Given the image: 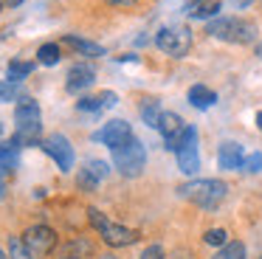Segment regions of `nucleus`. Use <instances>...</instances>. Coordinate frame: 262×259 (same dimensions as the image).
<instances>
[{
	"label": "nucleus",
	"instance_id": "f257e3e1",
	"mask_svg": "<svg viewBox=\"0 0 262 259\" xmlns=\"http://www.w3.org/2000/svg\"><path fill=\"white\" fill-rule=\"evenodd\" d=\"M178 195H181L183 200H192L194 206L206 208V211H214V208L228 197V183L226 180H217V178L189 180V183L178 186Z\"/></svg>",
	"mask_w": 262,
	"mask_h": 259
},
{
	"label": "nucleus",
	"instance_id": "f03ea898",
	"mask_svg": "<svg viewBox=\"0 0 262 259\" xmlns=\"http://www.w3.org/2000/svg\"><path fill=\"white\" fill-rule=\"evenodd\" d=\"M206 34L223 42H234V45H248L256 39V26L251 20L243 17H214L206 26Z\"/></svg>",
	"mask_w": 262,
	"mask_h": 259
},
{
	"label": "nucleus",
	"instance_id": "7ed1b4c3",
	"mask_svg": "<svg viewBox=\"0 0 262 259\" xmlns=\"http://www.w3.org/2000/svg\"><path fill=\"white\" fill-rule=\"evenodd\" d=\"M88 217H91V225L99 231V236L104 240V245L127 248V245H133V242H138V231L127 228V225H119V223H110L99 208H88Z\"/></svg>",
	"mask_w": 262,
	"mask_h": 259
},
{
	"label": "nucleus",
	"instance_id": "20e7f679",
	"mask_svg": "<svg viewBox=\"0 0 262 259\" xmlns=\"http://www.w3.org/2000/svg\"><path fill=\"white\" fill-rule=\"evenodd\" d=\"M155 45L161 54L172 56V59H183L192 51V31L186 26H164L155 34Z\"/></svg>",
	"mask_w": 262,
	"mask_h": 259
},
{
	"label": "nucleus",
	"instance_id": "39448f33",
	"mask_svg": "<svg viewBox=\"0 0 262 259\" xmlns=\"http://www.w3.org/2000/svg\"><path fill=\"white\" fill-rule=\"evenodd\" d=\"M113 166L124 178H138L144 172V166H147V146L138 138H130L124 146L113 149Z\"/></svg>",
	"mask_w": 262,
	"mask_h": 259
},
{
	"label": "nucleus",
	"instance_id": "423d86ee",
	"mask_svg": "<svg viewBox=\"0 0 262 259\" xmlns=\"http://www.w3.org/2000/svg\"><path fill=\"white\" fill-rule=\"evenodd\" d=\"M175 161H178V169L183 175H194L200 169V155H198V130L192 124H186L175 144Z\"/></svg>",
	"mask_w": 262,
	"mask_h": 259
},
{
	"label": "nucleus",
	"instance_id": "0eeeda50",
	"mask_svg": "<svg viewBox=\"0 0 262 259\" xmlns=\"http://www.w3.org/2000/svg\"><path fill=\"white\" fill-rule=\"evenodd\" d=\"M23 242L34 256L42 259L46 253H51L54 248H57V231L48 228V225H31V228H26Z\"/></svg>",
	"mask_w": 262,
	"mask_h": 259
},
{
	"label": "nucleus",
	"instance_id": "6e6552de",
	"mask_svg": "<svg viewBox=\"0 0 262 259\" xmlns=\"http://www.w3.org/2000/svg\"><path fill=\"white\" fill-rule=\"evenodd\" d=\"M40 146L54 158V163L59 166V172H71V169H74V146H71V141L65 138L62 133L48 135Z\"/></svg>",
	"mask_w": 262,
	"mask_h": 259
},
{
	"label": "nucleus",
	"instance_id": "1a4fd4ad",
	"mask_svg": "<svg viewBox=\"0 0 262 259\" xmlns=\"http://www.w3.org/2000/svg\"><path fill=\"white\" fill-rule=\"evenodd\" d=\"M130 138H136V135H133V127L124 121V118H113V121H107L102 130H99V133H93V141L110 146V149H119V146H124Z\"/></svg>",
	"mask_w": 262,
	"mask_h": 259
},
{
	"label": "nucleus",
	"instance_id": "9d476101",
	"mask_svg": "<svg viewBox=\"0 0 262 259\" xmlns=\"http://www.w3.org/2000/svg\"><path fill=\"white\" fill-rule=\"evenodd\" d=\"M93 82H96V68H93L91 62H76L68 71L65 90H68V93H82V90H88Z\"/></svg>",
	"mask_w": 262,
	"mask_h": 259
},
{
	"label": "nucleus",
	"instance_id": "9b49d317",
	"mask_svg": "<svg viewBox=\"0 0 262 259\" xmlns=\"http://www.w3.org/2000/svg\"><path fill=\"white\" fill-rule=\"evenodd\" d=\"M183 118L178 116V113H161V118H158V133L164 135V141H166V146L169 149H175V144H178V138H181V133H183Z\"/></svg>",
	"mask_w": 262,
	"mask_h": 259
},
{
	"label": "nucleus",
	"instance_id": "f8f14e48",
	"mask_svg": "<svg viewBox=\"0 0 262 259\" xmlns=\"http://www.w3.org/2000/svg\"><path fill=\"white\" fill-rule=\"evenodd\" d=\"M217 161H220V169H228V172H239L245 166V155L243 146L234 144V141H226L220 144V152H217Z\"/></svg>",
	"mask_w": 262,
	"mask_h": 259
},
{
	"label": "nucleus",
	"instance_id": "ddd939ff",
	"mask_svg": "<svg viewBox=\"0 0 262 259\" xmlns=\"http://www.w3.org/2000/svg\"><path fill=\"white\" fill-rule=\"evenodd\" d=\"M62 42L65 45H71L74 51H79L82 56H91V59H96V56H104V48L99 42H91V39H82V37H76V34H65L62 37Z\"/></svg>",
	"mask_w": 262,
	"mask_h": 259
},
{
	"label": "nucleus",
	"instance_id": "4468645a",
	"mask_svg": "<svg viewBox=\"0 0 262 259\" xmlns=\"http://www.w3.org/2000/svg\"><path fill=\"white\" fill-rule=\"evenodd\" d=\"M214 101H217V93L211 88H206V84H192L189 88V104L198 107V110H209Z\"/></svg>",
	"mask_w": 262,
	"mask_h": 259
},
{
	"label": "nucleus",
	"instance_id": "2eb2a0df",
	"mask_svg": "<svg viewBox=\"0 0 262 259\" xmlns=\"http://www.w3.org/2000/svg\"><path fill=\"white\" fill-rule=\"evenodd\" d=\"M31 73H34V62H20V59H12V62H9V68H6L9 82H14V84H20L26 76H31Z\"/></svg>",
	"mask_w": 262,
	"mask_h": 259
},
{
	"label": "nucleus",
	"instance_id": "dca6fc26",
	"mask_svg": "<svg viewBox=\"0 0 262 259\" xmlns=\"http://www.w3.org/2000/svg\"><path fill=\"white\" fill-rule=\"evenodd\" d=\"M141 118H144V124H147V127H152V130H158V118H161V104L155 99H144V104H141Z\"/></svg>",
	"mask_w": 262,
	"mask_h": 259
},
{
	"label": "nucleus",
	"instance_id": "f3484780",
	"mask_svg": "<svg viewBox=\"0 0 262 259\" xmlns=\"http://www.w3.org/2000/svg\"><path fill=\"white\" fill-rule=\"evenodd\" d=\"M59 59H62V48L57 42H46L37 48V62L40 65H57Z\"/></svg>",
	"mask_w": 262,
	"mask_h": 259
},
{
	"label": "nucleus",
	"instance_id": "a211bd4d",
	"mask_svg": "<svg viewBox=\"0 0 262 259\" xmlns=\"http://www.w3.org/2000/svg\"><path fill=\"white\" fill-rule=\"evenodd\" d=\"M211 259H245V245H243V242H237V240L226 242V245H223Z\"/></svg>",
	"mask_w": 262,
	"mask_h": 259
},
{
	"label": "nucleus",
	"instance_id": "6ab92c4d",
	"mask_svg": "<svg viewBox=\"0 0 262 259\" xmlns=\"http://www.w3.org/2000/svg\"><path fill=\"white\" fill-rule=\"evenodd\" d=\"M9 259H37V256L26 248L23 236H9Z\"/></svg>",
	"mask_w": 262,
	"mask_h": 259
},
{
	"label": "nucleus",
	"instance_id": "aec40b11",
	"mask_svg": "<svg viewBox=\"0 0 262 259\" xmlns=\"http://www.w3.org/2000/svg\"><path fill=\"white\" fill-rule=\"evenodd\" d=\"M220 0H206V3H198L189 9V14L192 17H200V20H206V17H217V11H220Z\"/></svg>",
	"mask_w": 262,
	"mask_h": 259
},
{
	"label": "nucleus",
	"instance_id": "412c9836",
	"mask_svg": "<svg viewBox=\"0 0 262 259\" xmlns=\"http://www.w3.org/2000/svg\"><path fill=\"white\" fill-rule=\"evenodd\" d=\"M76 183H79V189H82V191H96L102 180H99L96 175L91 172V169L82 166V169H79V175H76Z\"/></svg>",
	"mask_w": 262,
	"mask_h": 259
},
{
	"label": "nucleus",
	"instance_id": "4be33fe9",
	"mask_svg": "<svg viewBox=\"0 0 262 259\" xmlns=\"http://www.w3.org/2000/svg\"><path fill=\"white\" fill-rule=\"evenodd\" d=\"M76 110H82V113H99V110H104V107H102V96H82V99L76 101Z\"/></svg>",
	"mask_w": 262,
	"mask_h": 259
},
{
	"label": "nucleus",
	"instance_id": "5701e85b",
	"mask_svg": "<svg viewBox=\"0 0 262 259\" xmlns=\"http://www.w3.org/2000/svg\"><path fill=\"white\" fill-rule=\"evenodd\" d=\"M203 242H206V245H220L223 248L228 242V231L226 228H209L203 234Z\"/></svg>",
	"mask_w": 262,
	"mask_h": 259
},
{
	"label": "nucleus",
	"instance_id": "b1692460",
	"mask_svg": "<svg viewBox=\"0 0 262 259\" xmlns=\"http://www.w3.org/2000/svg\"><path fill=\"white\" fill-rule=\"evenodd\" d=\"M14 99H17V84L0 82V104H3V101H14Z\"/></svg>",
	"mask_w": 262,
	"mask_h": 259
},
{
	"label": "nucleus",
	"instance_id": "393cba45",
	"mask_svg": "<svg viewBox=\"0 0 262 259\" xmlns=\"http://www.w3.org/2000/svg\"><path fill=\"white\" fill-rule=\"evenodd\" d=\"M245 172H251V175H256V172H262V152H254V155H248L245 158Z\"/></svg>",
	"mask_w": 262,
	"mask_h": 259
},
{
	"label": "nucleus",
	"instance_id": "a878e982",
	"mask_svg": "<svg viewBox=\"0 0 262 259\" xmlns=\"http://www.w3.org/2000/svg\"><path fill=\"white\" fill-rule=\"evenodd\" d=\"M138 259H166V256H164V248H161V245H147Z\"/></svg>",
	"mask_w": 262,
	"mask_h": 259
},
{
	"label": "nucleus",
	"instance_id": "bb28decb",
	"mask_svg": "<svg viewBox=\"0 0 262 259\" xmlns=\"http://www.w3.org/2000/svg\"><path fill=\"white\" fill-rule=\"evenodd\" d=\"M99 96H102V107H104V110H110V107L119 104V96H116L113 90H102Z\"/></svg>",
	"mask_w": 262,
	"mask_h": 259
},
{
	"label": "nucleus",
	"instance_id": "cd10ccee",
	"mask_svg": "<svg viewBox=\"0 0 262 259\" xmlns=\"http://www.w3.org/2000/svg\"><path fill=\"white\" fill-rule=\"evenodd\" d=\"M107 6H116V9H136L138 0H104Z\"/></svg>",
	"mask_w": 262,
	"mask_h": 259
},
{
	"label": "nucleus",
	"instance_id": "c85d7f7f",
	"mask_svg": "<svg viewBox=\"0 0 262 259\" xmlns=\"http://www.w3.org/2000/svg\"><path fill=\"white\" fill-rule=\"evenodd\" d=\"M256 130H259V133H262V110L256 113Z\"/></svg>",
	"mask_w": 262,
	"mask_h": 259
},
{
	"label": "nucleus",
	"instance_id": "c756f323",
	"mask_svg": "<svg viewBox=\"0 0 262 259\" xmlns=\"http://www.w3.org/2000/svg\"><path fill=\"white\" fill-rule=\"evenodd\" d=\"M20 3H23V0H6V6H12V9H14V6H20Z\"/></svg>",
	"mask_w": 262,
	"mask_h": 259
},
{
	"label": "nucleus",
	"instance_id": "7c9ffc66",
	"mask_svg": "<svg viewBox=\"0 0 262 259\" xmlns=\"http://www.w3.org/2000/svg\"><path fill=\"white\" fill-rule=\"evenodd\" d=\"M256 56L262 59V42H256Z\"/></svg>",
	"mask_w": 262,
	"mask_h": 259
},
{
	"label": "nucleus",
	"instance_id": "2f4dec72",
	"mask_svg": "<svg viewBox=\"0 0 262 259\" xmlns=\"http://www.w3.org/2000/svg\"><path fill=\"white\" fill-rule=\"evenodd\" d=\"M3 195H6V186L0 183V200H3Z\"/></svg>",
	"mask_w": 262,
	"mask_h": 259
},
{
	"label": "nucleus",
	"instance_id": "473e14b6",
	"mask_svg": "<svg viewBox=\"0 0 262 259\" xmlns=\"http://www.w3.org/2000/svg\"><path fill=\"white\" fill-rule=\"evenodd\" d=\"M0 259H9V253H6V251H3V248H0Z\"/></svg>",
	"mask_w": 262,
	"mask_h": 259
},
{
	"label": "nucleus",
	"instance_id": "72a5a7b5",
	"mask_svg": "<svg viewBox=\"0 0 262 259\" xmlns=\"http://www.w3.org/2000/svg\"><path fill=\"white\" fill-rule=\"evenodd\" d=\"M3 6H6V0H0V11H3Z\"/></svg>",
	"mask_w": 262,
	"mask_h": 259
},
{
	"label": "nucleus",
	"instance_id": "f704fd0d",
	"mask_svg": "<svg viewBox=\"0 0 262 259\" xmlns=\"http://www.w3.org/2000/svg\"><path fill=\"white\" fill-rule=\"evenodd\" d=\"M192 3H194V6H198V3H206V0H192Z\"/></svg>",
	"mask_w": 262,
	"mask_h": 259
},
{
	"label": "nucleus",
	"instance_id": "c9c22d12",
	"mask_svg": "<svg viewBox=\"0 0 262 259\" xmlns=\"http://www.w3.org/2000/svg\"><path fill=\"white\" fill-rule=\"evenodd\" d=\"M65 259H82V256H65Z\"/></svg>",
	"mask_w": 262,
	"mask_h": 259
},
{
	"label": "nucleus",
	"instance_id": "e433bc0d",
	"mask_svg": "<svg viewBox=\"0 0 262 259\" xmlns=\"http://www.w3.org/2000/svg\"><path fill=\"white\" fill-rule=\"evenodd\" d=\"M102 259H116V256H102Z\"/></svg>",
	"mask_w": 262,
	"mask_h": 259
},
{
	"label": "nucleus",
	"instance_id": "4c0bfd02",
	"mask_svg": "<svg viewBox=\"0 0 262 259\" xmlns=\"http://www.w3.org/2000/svg\"><path fill=\"white\" fill-rule=\"evenodd\" d=\"M0 135H3V124H0Z\"/></svg>",
	"mask_w": 262,
	"mask_h": 259
},
{
	"label": "nucleus",
	"instance_id": "58836bf2",
	"mask_svg": "<svg viewBox=\"0 0 262 259\" xmlns=\"http://www.w3.org/2000/svg\"><path fill=\"white\" fill-rule=\"evenodd\" d=\"M37 259H40V256H37Z\"/></svg>",
	"mask_w": 262,
	"mask_h": 259
},
{
	"label": "nucleus",
	"instance_id": "ea45409f",
	"mask_svg": "<svg viewBox=\"0 0 262 259\" xmlns=\"http://www.w3.org/2000/svg\"><path fill=\"white\" fill-rule=\"evenodd\" d=\"M259 259H262V256H259Z\"/></svg>",
	"mask_w": 262,
	"mask_h": 259
}]
</instances>
